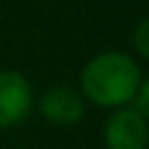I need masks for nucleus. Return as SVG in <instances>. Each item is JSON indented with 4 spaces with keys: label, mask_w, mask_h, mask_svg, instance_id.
Masks as SVG:
<instances>
[{
    "label": "nucleus",
    "mask_w": 149,
    "mask_h": 149,
    "mask_svg": "<svg viewBox=\"0 0 149 149\" xmlns=\"http://www.w3.org/2000/svg\"><path fill=\"white\" fill-rule=\"evenodd\" d=\"M140 81L142 72L128 54L102 51L84 65L79 74V93L98 107L119 109L133 102Z\"/></svg>",
    "instance_id": "f257e3e1"
},
{
    "label": "nucleus",
    "mask_w": 149,
    "mask_h": 149,
    "mask_svg": "<svg viewBox=\"0 0 149 149\" xmlns=\"http://www.w3.org/2000/svg\"><path fill=\"white\" fill-rule=\"evenodd\" d=\"M102 140L107 149H147L149 121L133 105L112 109L102 126Z\"/></svg>",
    "instance_id": "f03ea898"
},
{
    "label": "nucleus",
    "mask_w": 149,
    "mask_h": 149,
    "mask_svg": "<svg viewBox=\"0 0 149 149\" xmlns=\"http://www.w3.org/2000/svg\"><path fill=\"white\" fill-rule=\"evenodd\" d=\"M33 109V86L16 70H0V130L14 128Z\"/></svg>",
    "instance_id": "7ed1b4c3"
},
{
    "label": "nucleus",
    "mask_w": 149,
    "mask_h": 149,
    "mask_svg": "<svg viewBox=\"0 0 149 149\" xmlns=\"http://www.w3.org/2000/svg\"><path fill=\"white\" fill-rule=\"evenodd\" d=\"M37 107L40 114L51 126H61V128L77 126L86 114L84 95L70 84H54L44 88L37 100Z\"/></svg>",
    "instance_id": "20e7f679"
},
{
    "label": "nucleus",
    "mask_w": 149,
    "mask_h": 149,
    "mask_svg": "<svg viewBox=\"0 0 149 149\" xmlns=\"http://www.w3.org/2000/svg\"><path fill=\"white\" fill-rule=\"evenodd\" d=\"M133 47H135L137 56H142L149 63V16L142 19L135 26V30H133Z\"/></svg>",
    "instance_id": "39448f33"
},
{
    "label": "nucleus",
    "mask_w": 149,
    "mask_h": 149,
    "mask_svg": "<svg viewBox=\"0 0 149 149\" xmlns=\"http://www.w3.org/2000/svg\"><path fill=\"white\" fill-rule=\"evenodd\" d=\"M133 107L149 121V77H144L137 86V93L133 98Z\"/></svg>",
    "instance_id": "423d86ee"
}]
</instances>
